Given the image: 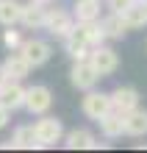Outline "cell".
I'll list each match as a JSON object with an SVG mask.
<instances>
[{
	"mask_svg": "<svg viewBox=\"0 0 147 153\" xmlns=\"http://www.w3.org/2000/svg\"><path fill=\"white\" fill-rule=\"evenodd\" d=\"M33 3H42V6H50L53 0H33Z\"/></svg>",
	"mask_w": 147,
	"mask_h": 153,
	"instance_id": "obj_26",
	"label": "cell"
},
{
	"mask_svg": "<svg viewBox=\"0 0 147 153\" xmlns=\"http://www.w3.org/2000/svg\"><path fill=\"white\" fill-rule=\"evenodd\" d=\"M142 3H144V8H147V0H142Z\"/></svg>",
	"mask_w": 147,
	"mask_h": 153,
	"instance_id": "obj_27",
	"label": "cell"
},
{
	"mask_svg": "<svg viewBox=\"0 0 147 153\" xmlns=\"http://www.w3.org/2000/svg\"><path fill=\"white\" fill-rule=\"evenodd\" d=\"M125 134L128 137H144L147 134V111L144 109H133L125 114Z\"/></svg>",
	"mask_w": 147,
	"mask_h": 153,
	"instance_id": "obj_16",
	"label": "cell"
},
{
	"mask_svg": "<svg viewBox=\"0 0 147 153\" xmlns=\"http://www.w3.org/2000/svg\"><path fill=\"white\" fill-rule=\"evenodd\" d=\"M50 106H53V92L47 86H42V84H36L28 89V97H25V109H28L31 114H47L50 111Z\"/></svg>",
	"mask_w": 147,
	"mask_h": 153,
	"instance_id": "obj_6",
	"label": "cell"
},
{
	"mask_svg": "<svg viewBox=\"0 0 147 153\" xmlns=\"http://www.w3.org/2000/svg\"><path fill=\"white\" fill-rule=\"evenodd\" d=\"M81 109H83V114L89 117V120L100 123L108 111H114V103H111V95L89 89V92H86V97H83V103H81Z\"/></svg>",
	"mask_w": 147,
	"mask_h": 153,
	"instance_id": "obj_1",
	"label": "cell"
},
{
	"mask_svg": "<svg viewBox=\"0 0 147 153\" xmlns=\"http://www.w3.org/2000/svg\"><path fill=\"white\" fill-rule=\"evenodd\" d=\"M100 78H103V75L95 70V64H92L89 59L75 61V64H72V70H69V81H72V86L81 89V92H89V89H95Z\"/></svg>",
	"mask_w": 147,
	"mask_h": 153,
	"instance_id": "obj_2",
	"label": "cell"
},
{
	"mask_svg": "<svg viewBox=\"0 0 147 153\" xmlns=\"http://www.w3.org/2000/svg\"><path fill=\"white\" fill-rule=\"evenodd\" d=\"M122 20L128 22V28H131V31L144 28V25H147V8H144V3H142V0H136V3L122 14Z\"/></svg>",
	"mask_w": 147,
	"mask_h": 153,
	"instance_id": "obj_19",
	"label": "cell"
},
{
	"mask_svg": "<svg viewBox=\"0 0 147 153\" xmlns=\"http://www.w3.org/2000/svg\"><path fill=\"white\" fill-rule=\"evenodd\" d=\"M64 45H67V53L72 56V61H83V59L92 56V48H89L83 39H78L75 33H69V36L64 39Z\"/></svg>",
	"mask_w": 147,
	"mask_h": 153,
	"instance_id": "obj_21",
	"label": "cell"
},
{
	"mask_svg": "<svg viewBox=\"0 0 147 153\" xmlns=\"http://www.w3.org/2000/svg\"><path fill=\"white\" fill-rule=\"evenodd\" d=\"M75 14H69V11H64V8H47V22H44V28H47L53 36H61V39H67L72 31H75Z\"/></svg>",
	"mask_w": 147,
	"mask_h": 153,
	"instance_id": "obj_3",
	"label": "cell"
},
{
	"mask_svg": "<svg viewBox=\"0 0 147 153\" xmlns=\"http://www.w3.org/2000/svg\"><path fill=\"white\" fill-rule=\"evenodd\" d=\"M3 148H17V150H33V148H44L39 137H36V128L33 125H20V128L14 131V137L3 142Z\"/></svg>",
	"mask_w": 147,
	"mask_h": 153,
	"instance_id": "obj_10",
	"label": "cell"
},
{
	"mask_svg": "<svg viewBox=\"0 0 147 153\" xmlns=\"http://www.w3.org/2000/svg\"><path fill=\"white\" fill-rule=\"evenodd\" d=\"M111 103H114V111L128 114V111L139 109V92L133 86H117L111 92Z\"/></svg>",
	"mask_w": 147,
	"mask_h": 153,
	"instance_id": "obj_11",
	"label": "cell"
},
{
	"mask_svg": "<svg viewBox=\"0 0 147 153\" xmlns=\"http://www.w3.org/2000/svg\"><path fill=\"white\" fill-rule=\"evenodd\" d=\"M25 97H28V89L20 86V81H8V84L0 89V103H3L6 109H11V111L22 109V106H25Z\"/></svg>",
	"mask_w": 147,
	"mask_h": 153,
	"instance_id": "obj_12",
	"label": "cell"
},
{
	"mask_svg": "<svg viewBox=\"0 0 147 153\" xmlns=\"http://www.w3.org/2000/svg\"><path fill=\"white\" fill-rule=\"evenodd\" d=\"M72 33H75L78 39H83V42L89 45V48H97V45H103V39H108V36H106V28H103V20L78 22Z\"/></svg>",
	"mask_w": 147,
	"mask_h": 153,
	"instance_id": "obj_9",
	"label": "cell"
},
{
	"mask_svg": "<svg viewBox=\"0 0 147 153\" xmlns=\"http://www.w3.org/2000/svg\"><path fill=\"white\" fill-rule=\"evenodd\" d=\"M20 53L31 61V67H42V64L50 61V53L53 50H50V45L44 42V39H25L22 48H20Z\"/></svg>",
	"mask_w": 147,
	"mask_h": 153,
	"instance_id": "obj_8",
	"label": "cell"
},
{
	"mask_svg": "<svg viewBox=\"0 0 147 153\" xmlns=\"http://www.w3.org/2000/svg\"><path fill=\"white\" fill-rule=\"evenodd\" d=\"M108 3V11H114V14H125L128 8H131L136 0H106Z\"/></svg>",
	"mask_w": 147,
	"mask_h": 153,
	"instance_id": "obj_23",
	"label": "cell"
},
{
	"mask_svg": "<svg viewBox=\"0 0 147 153\" xmlns=\"http://www.w3.org/2000/svg\"><path fill=\"white\" fill-rule=\"evenodd\" d=\"M20 22H22L28 31L44 28V22H47V6L33 3V0H31L28 6H22V17H20Z\"/></svg>",
	"mask_w": 147,
	"mask_h": 153,
	"instance_id": "obj_13",
	"label": "cell"
},
{
	"mask_svg": "<svg viewBox=\"0 0 147 153\" xmlns=\"http://www.w3.org/2000/svg\"><path fill=\"white\" fill-rule=\"evenodd\" d=\"M64 148L67 150H97V148H106V142H97L95 134L86 128H75L64 137Z\"/></svg>",
	"mask_w": 147,
	"mask_h": 153,
	"instance_id": "obj_7",
	"label": "cell"
},
{
	"mask_svg": "<svg viewBox=\"0 0 147 153\" xmlns=\"http://www.w3.org/2000/svg\"><path fill=\"white\" fill-rule=\"evenodd\" d=\"M100 131H103L106 139H117L125 134V114L119 111H108L103 120H100Z\"/></svg>",
	"mask_w": 147,
	"mask_h": 153,
	"instance_id": "obj_15",
	"label": "cell"
},
{
	"mask_svg": "<svg viewBox=\"0 0 147 153\" xmlns=\"http://www.w3.org/2000/svg\"><path fill=\"white\" fill-rule=\"evenodd\" d=\"M3 67H6V73H8L11 81H22V78H28V73H31V61L25 59L20 50H11V53H8L6 61H3Z\"/></svg>",
	"mask_w": 147,
	"mask_h": 153,
	"instance_id": "obj_14",
	"label": "cell"
},
{
	"mask_svg": "<svg viewBox=\"0 0 147 153\" xmlns=\"http://www.w3.org/2000/svg\"><path fill=\"white\" fill-rule=\"evenodd\" d=\"M36 137H39V142L44 148H50V145H56V142H61L67 134H64V125L61 120H56V117H44L42 114V120H36Z\"/></svg>",
	"mask_w": 147,
	"mask_h": 153,
	"instance_id": "obj_5",
	"label": "cell"
},
{
	"mask_svg": "<svg viewBox=\"0 0 147 153\" xmlns=\"http://www.w3.org/2000/svg\"><path fill=\"white\" fill-rule=\"evenodd\" d=\"M22 17V3L20 0H0V25L11 28V25L20 22Z\"/></svg>",
	"mask_w": 147,
	"mask_h": 153,
	"instance_id": "obj_17",
	"label": "cell"
},
{
	"mask_svg": "<svg viewBox=\"0 0 147 153\" xmlns=\"http://www.w3.org/2000/svg\"><path fill=\"white\" fill-rule=\"evenodd\" d=\"M103 28H106V36L108 39H122L125 33L131 31V28H128V22L122 20V14H114V11L103 20Z\"/></svg>",
	"mask_w": 147,
	"mask_h": 153,
	"instance_id": "obj_20",
	"label": "cell"
},
{
	"mask_svg": "<svg viewBox=\"0 0 147 153\" xmlns=\"http://www.w3.org/2000/svg\"><path fill=\"white\" fill-rule=\"evenodd\" d=\"M8 120H11V109H6V106L0 103V128H6Z\"/></svg>",
	"mask_w": 147,
	"mask_h": 153,
	"instance_id": "obj_24",
	"label": "cell"
},
{
	"mask_svg": "<svg viewBox=\"0 0 147 153\" xmlns=\"http://www.w3.org/2000/svg\"><path fill=\"white\" fill-rule=\"evenodd\" d=\"M89 61L95 64V70H97L103 78L114 75L117 70H119V56H117V50H114V48H106V45H97V48H92Z\"/></svg>",
	"mask_w": 147,
	"mask_h": 153,
	"instance_id": "obj_4",
	"label": "cell"
},
{
	"mask_svg": "<svg viewBox=\"0 0 147 153\" xmlns=\"http://www.w3.org/2000/svg\"><path fill=\"white\" fill-rule=\"evenodd\" d=\"M72 14H75L78 22L100 20V0H78V3L72 6Z\"/></svg>",
	"mask_w": 147,
	"mask_h": 153,
	"instance_id": "obj_18",
	"label": "cell"
},
{
	"mask_svg": "<svg viewBox=\"0 0 147 153\" xmlns=\"http://www.w3.org/2000/svg\"><path fill=\"white\" fill-rule=\"evenodd\" d=\"M22 33L20 31H14V25H11V28H8V31H3V45H6V48L8 50H20L22 48Z\"/></svg>",
	"mask_w": 147,
	"mask_h": 153,
	"instance_id": "obj_22",
	"label": "cell"
},
{
	"mask_svg": "<svg viewBox=\"0 0 147 153\" xmlns=\"http://www.w3.org/2000/svg\"><path fill=\"white\" fill-rule=\"evenodd\" d=\"M8 81H11V78H8V73H6V67L0 64V89H3V86L8 84Z\"/></svg>",
	"mask_w": 147,
	"mask_h": 153,
	"instance_id": "obj_25",
	"label": "cell"
}]
</instances>
